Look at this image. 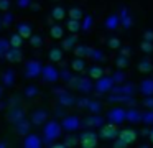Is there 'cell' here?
<instances>
[{"label":"cell","instance_id":"44","mask_svg":"<svg viewBox=\"0 0 153 148\" xmlns=\"http://www.w3.org/2000/svg\"><path fill=\"white\" fill-rule=\"evenodd\" d=\"M140 49H142L143 53H152L153 51V41H146V39H143L142 41V45H140Z\"/></svg>","mask_w":153,"mask_h":148},{"label":"cell","instance_id":"55","mask_svg":"<svg viewBox=\"0 0 153 148\" xmlns=\"http://www.w3.org/2000/svg\"><path fill=\"white\" fill-rule=\"evenodd\" d=\"M130 53H132V49H130L128 46H123V48L120 46V54H122V56H127V58H128Z\"/></svg>","mask_w":153,"mask_h":148},{"label":"cell","instance_id":"40","mask_svg":"<svg viewBox=\"0 0 153 148\" xmlns=\"http://www.w3.org/2000/svg\"><path fill=\"white\" fill-rule=\"evenodd\" d=\"M69 18L81 20L82 18V8H79V7H73V8L69 10Z\"/></svg>","mask_w":153,"mask_h":148},{"label":"cell","instance_id":"8","mask_svg":"<svg viewBox=\"0 0 153 148\" xmlns=\"http://www.w3.org/2000/svg\"><path fill=\"white\" fill-rule=\"evenodd\" d=\"M41 68H43V64H41L40 61H36V59L28 61L27 66H25V77H28V79L38 77V76L41 74Z\"/></svg>","mask_w":153,"mask_h":148},{"label":"cell","instance_id":"13","mask_svg":"<svg viewBox=\"0 0 153 148\" xmlns=\"http://www.w3.org/2000/svg\"><path fill=\"white\" fill-rule=\"evenodd\" d=\"M125 122L140 123V122H142V112L137 110V107H127L125 109Z\"/></svg>","mask_w":153,"mask_h":148},{"label":"cell","instance_id":"43","mask_svg":"<svg viewBox=\"0 0 153 148\" xmlns=\"http://www.w3.org/2000/svg\"><path fill=\"white\" fill-rule=\"evenodd\" d=\"M0 23H2L4 26H10L12 23H13V15L7 10V13L4 15V18H0Z\"/></svg>","mask_w":153,"mask_h":148},{"label":"cell","instance_id":"5","mask_svg":"<svg viewBox=\"0 0 153 148\" xmlns=\"http://www.w3.org/2000/svg\"><path fill=\"white\" fill-rule=\"evenodd\" d=\"M114 79L112 76H100L99 79H96V84H94V89H96L99 94H105V92H110V89L114 87Z\"/></svg>","mask_w":153,"mask_h":148},{"label":"cell","instance_id":"28","mask_svg":"<svg viewBox=\"0 0 153 148\" xmlns=\"http://www.w3.org/2000/svg\"><path fill=\"white\" fill-rule=\"evenodd\" d=\"M87 58H91L92 61H96V62H102L104 59H105V54H104L100 49L89 48V51H87Z\"/></svg>","mask_w":153,"mask_h":148},{"label":"cell","instance_id":"38","mask_svg":"<svg viewBox=\"0 0 153 148\" xmlns=\"http://www.w3.org/2000/svg\"><path fill=\"white\" fill-rule=\"evenodd\" d=\"M63 145L64 147H76V145H79V140H77V137H74V135H68V137H64Z\"/></svg>","mask_w":153,"mask_h":148},{"label":"cell","instance_id":"18","mask_svg":"<svg viewBox=\"0 0 153 148\" xmlns=\"http://www.w3.org/2000/svg\"><path fill=\"white\" fill-rule=\"evenodd\" d=\"M15 132H17V133L18 135H23V137H25V135H27L28 133V132H30V120H27V118H20V120H17V122H15Z\"/></svg>","mask_w":153,"mask_h":148},{"label":"cell","instance_id":"19","mask_svg":"<svg viewBox=\"0 0 153 148\" xmlns=\"http://www.w3.org/2000/svg\"><path fill=\"white\" fill-rule=\"evenodd\" d=\"M130 97H133V95L120 94V92H110L109 97H107V102H110V104H125Z\"/></svg>","mask_w":153,"mask_h":148},{"label":"cell","instance_id":"33","mask_svg":"<svg viewBox=\"0 0 153 148\" xmlns=\"http://www.w3.org/2000/svg\"><path fill=\"white\" fill-rule=\"evenodd\" d=\"M50 35L53 36V38H56V39H61L64 36V28H63V26H59V25H51Z\"/></svg>","mask_w":153,"mask_h":148},{"label":"cell","instance_id":"57","mask_svg":"<svg viewBox=\"0 0 153 148\" xmlns=\"http://www.w3.org/2000/svg\"><path fill=\"white\" fill-rule=\"evenodd\" d=\"M64 91H66L64 87H54V89H53V94H54V95H59V94H63Z\"/></svg>","mask_w":153,"mask_h":148},{"label":"cell","instance_id":"42","mask_svg":"<svg viewBox=\"0 0 153 148\" xmlns=\"http://www.w3.org/2000/svg\"><path fill=\"white\" fill-rule=\"evenodd\" d=\"M36 95H38V87L36 86H28V87L25 89V97L33 99V97H36Z\"/></svg>","mask_w":153,"mask_h":148},{"label":"cell","instance_id":"31","mask_svg":"<svg viewBox=\"0 0 153 148\" xmlns=\"http://www.w3.org/2000/svg\"><path fill=\"white\" fill-rule=\"evenodd\" d=\"M86 109L91 112V114H100V112H102V104H100L99 100H91L89 99Z\"/></svg>","mask_w":153,"mask_h":148},{"label":"cell","instance_id":"61","mask_svg":"<svg viewBox=\"0 0 153 148\" xmlns=\"http://www.w3.org/2000/svg\"><path fill=\"white\" fill-rule=\"evenodd\" d=\"M0 97H2V87H0Z\"/></svg>","mask_w":153,"mask_h":148},{"label":"cell","instance_id":"56","mask_svg":"<svg viewBox=\"0 0 153 148\" xmlns=\"http://www.w3.org/2000/svg\"><path fill=\"white\" fill-rule=\"evenodd\" d=\"M114 147H117V148H125L127 145L123 143V141H120L119 138H115V140H114Z\"/></svg>","mask_w":153,"mask_h":148},{"label":"cell","instance_id":"35","mask_svg":"<svg viewBox=\"0 0 153 148\" xmlns=\"http://www.w3.org/2000/svg\"><path fill=\"white\" fill-rule=\"evenodd\" d=\"M51 16H53V20H56V22L64 20L66 18V10H64L63 7H54L53 12H51Z\"/></svg>","mask_w":153,"mask_h":148},{"label":"cell","instance_id":"39","mask_svg":"<svg viewBox=\"0 0 153 148\" xmlns=\"http://www.w3.org/2000/svg\"><path fill=\"white\" fill-rule=\"evenodd\" d=\"M28 39H30V45L33 46V48H40V46L43 45V38H41L40 35H33V33H31V36Z\"/></svg>","mask_w":153,"mask_h":148},{"label":"cell","instance_id":"26","mask_svg":"<svg viewBox=\"0 0 153 148\" xmlns=\"http://www.w3.org/2000/svg\"><path fill=\"white\" fill-rule=\"evenodd\" d=\"M71 69L73 71H76V72H84L86 71V61H84V58H74L73 61H71Z\"/></svg>","mask_w":153,"mask_h":148},{"label":"cell","instance_id":"17","mask_svg":"<svg viewBox=\"0 0 153 148\" xmlns=\"http://www.w3.org/2000/svg\"><path fill=\"white\" fill-rule=\"evenodd\" d=\"M48 120V114L43 110V109H38V110H35L33 114H31V125H43L45 122Z\"/></svg>","mask_w":153,"mask_h":148},{"label":"cell","instance_id":"41","mask_svg":"<svg viewBox=\"0 0 153 148\" xmlns=\"http://www.w3.org/2000/svg\"><path fill=\"white\" fill-rule=\"evenodd\" d=\"M115 66H117L119 69H125L127 66H128V58H127V56L119 54V58L115 59Z\"/></svg>","mask_w":153,"mask_h":148},{"label":"cell","instance_id":"58","mask_svg":"<svg viewBox=\"0 0 153 148\" xmlns=\"http://www.w3.org/2000/svg\"><path fill=\"white\" fill-rule=\"evenodd\" d=\"M148 133H150V128H143V130H142V135H145V137H146Z\"/></svg>","mask_w":153,"mask_h":148},{"label":"cell","instance_id":"49","mask_svg":"<svg viewBox=\"0 0 153 148\" xmlns=\"http://www.w3.org/2000/svg\"><path fill=\"white\" fill-rule=\"evenodd\" d=\"M71 76H73V74L69 72V69H61V71H59V79H63L64 82H66Z\"/></svg>","mask_w":153,"mask_h":148},{"label":"cell","instance_id":"54","mask_svg":"<svg viewBox=\"0 0 153 148\" xmlns=\"http://www.w3.org/2000/svg\"><path fill=\"white\" fill-rule=\"evenodd\" d=\"M143 39H146V41H153V30H146V31L143 33Z\"/></svg>","mask_w":153,"mask_h":148},{"label":"cell","instance_id":"2","mask_svg":"<svg viewBox=\"0 0 153 148\" xmlns=\"http://www.w3.org/2000/svg\"><path fill=\"white\" fill-rule=\"evenodd\" d=\"M77 140H79V145L82 148H94L99 143V135L94 130H86L77 137Z\"/></svg>","mask_w":153,"mask_h":148},{"label":"cell","instance_id":"1","mask_svg":"<svg viewBox=\"0 0 153 148\" xmlns=\"http://www.w3.org/2000/svg\"><path fill=\"white\" fill-rule=\"evenodd\" d=\"M61 133H63V128H61L59 122L58 120H50L45 122L43 127V145L46 147H51L53 141H56L58 138H61Z\"/></svg>","mask_w":153,"mask_h":148},{"label":"cell","instance_id":"14","mask_svg":"<svg viewBox=\"0 0 153 148\" xmlns=\"http://www.w3.org/2000/svg\"><path fill=\"white\" fill-rule=\"evenodd\" d=\"M4 58L7 59L8 62H18V61H22L23 54H22L20 48H12V46H10V48H8L7 51H5Z\"/></svg>","mask_w":153,"mask_h":148},{"label":"cell","instance_id":"22","mask_svg":"<svg viewBox=\"0 0 153 148\" xmlns=\"http://www.w3.org/2000/svg\"><path fill=\"white\" fill-rule=\"evenodd\" d=\"M140 92L143 95H153V77L143 79L140 82Z\"/></svg>","mask_w":153,"mask_h":148},{"label":"cell","instance_id":"51","mask_svg":"<svg viewBox=\"0 0 153 148\" xmlns=\"http://www.w3.org/2000/svg\"><path fill=\"white\" fill-rule=\"evenodd\" d=\"M77 81H79L77 76H71V77L66 81V84H69V87H77Z\"/></svg>","mask_w":153,"mask_h":148},{"label":"cell","instance_id":"48","mask_svg":"<svg viewBox=\"0 0 153 148\" xmlns=\"http://www.w3.org/2000/svg\"><path fill=\"white\" fill-rule=\"evenodd\" d=\"M87 102H89V99H87V97H81V99H76V102H74V104H76L77 107H81V109H86Z\"/></svg>","mask_w":153,"mask_h":148},{"label":"cell","instance_id":"62","mask_svg":"<svg viewBox=\"0 0 153 148\" xmlns=\"http://www.w3.org/2000/svg\"><path fill=\"white\" fill-rule=\"evenodd\" d=\"M0 26H2V23H0Z\"/></svg>","mask_w":153,"mask_h":148},{"label":"cell","instance_id":"3","mask_svg":"<svg viewBox=\"0 0 153 148\" xmlns=\"http://www.w3.org/2000/svg\"><path fill=\"white\" fill-rule=\"evenodd\" d=\"M61 128L68 133H73V132L79 130L81 128V118L77 115H64L63 120L59 122Z\"/></svg>","mask_w":153,"mask_h":148},{"label":"cell","instance_id":"20","mask_svg":"<svg viewBox=\"0 0 153 148\" xmlns=\"http://www.w3.org/2000/svg\"><path fill=\"white\" fill-rule=\"evenodd\" d=\"M7 117H8V120H10L12 123H15L17 120H20V118L25 117V110L22 107H18V105H13V107H10Z\"/></svg>","mask_w":153,"mask_h":148},{"label":"cell","instance_id":"12","mask_svg":"<svg viewBox=\"0 0 153 148\" xmlns=\"http://www.w3.org/2000/svg\"><path fill=\"white\" fill-rule=\"evenodd\" d=\"M23 147L25 148H40V147H43V141H41V138L38 137V135L30 133V132H28V133L25 135Z\"/></svg>","mask_w":153,"mask_h":148},{"label":"cell","instance_id":"52","mask_svg":"<svg viewBox=\"0 0 153 148\" xmlns=\"http://www.w3.org/2000/svg\"><path fill=\"white\" fill-rule=\"evenodd\" d=\"M18 8H28L31 5V0H17Z\"/></svg>","mask_w":153,"mask_h":148},{"label":"cell","instance_id":"25","mask_svg":"<svg viewBox=\"0 0 153 148\" xmlns=\"http://www.w3.org/2000/svg\"><path fill=\"white\" fill-rule=\"evenodd\" d=\"M2 82H4L5 87H12L15 84V71L13 69H7V71L2 74Z\"/></svg>","mask_w":153,"mask_h":148},{"label":"cell","instance_id":"45","mask_svg":"<svg viewBox=\"0 0 153 148\" xmlns=\"http://www.w3.org/2000/svg\"><path fill=\"white\" fill-rule=\"evenodd\" d=\"M112 79L115 84H122V82H125V74H123L122 71H115L112 74Z\"/></svg>","mask_w":153,"mask_h":148},{"label":"cell","instance_id":"59","mask_svg":"<svg viewBox=\"0 0 153 148\" xmlns=\"http://www.w3.org/2000/svg\"><path fill=\"white\" fill-rule=\"evenodd\" d=\"M7 147H8L7 141H0V148H7Z\"/></svg>","mask_w":153,"mask_h":148},{"label":"cell","instance_id":"23","mask_svg":"<svg viewBox=\"0 0 153 148\" xmlns=\"http://www.w3.org/2000/svg\"><path fill=\"white\" fill-rule=\"evenodd\" d=\"M63 39V43H61V49L63 51H71V49L76 46V43H77V38H76V33H73V36H69V38H61Z\"/></svg>","mask_w":153,"mask_h":148},{"label":"cell","instance_id":"34","mask_svg":"<svg viewBox=\"0 0 153 148\" xmlns=\"http://www.w3.org/2000/svg\"><path fill=\"white\" fill-rule=\"evenodd\" d=\"M138 71H140V72H150V71H153L152 61H150L148 58H143L142 61L138 62Z\"/></svg>","mask_w":153,"mask_h":148},{"label":"cell","instance_id":"60","mask_svg":"<svg viewBox=\"0 0 153 148\" xmlns=\"http://www.w3.org/2000/svg\"><path fill=\"white\" fill-rule=\"evenodd\" d=\"M148 137H150V141H152V143H153V128H152V130H150Z\"/></svg>","mask_w":153,"mask_h":148},{"label":"cell","instance_id":"24","mask_svg":"<svg viewBox=\"0 0 153 148\" xmlns=\"http://www.w3.org/2000/svg\"><path fill=\"white\" fill-rule=\"evenodd\" d=\"M17 33L22 36V38H30L31 33H33V28H31L30 23H20V25L17 26Z\"/></svg>","mask_w":153,"mask_h":148},{"label":"cell","instance_id":"4","mask_svg":"<svg viewBox=\"0 0 153 148\" xmlns=\"http://www.w3.org/2000/svg\"><path fill=\"white\" fill-rule=\"evenodd\" d=\"M100 130H99V138H102V140H107V141H112L117 138V133H119V128H117L115 123H104L100 125Z\"/></svg>","mask_w":153,"mask_h":148},{"label":"cell","instance_id":"37","mask_svg":"<svg viewBox=\"0 0 153 148\" xmlns=\"http://www.w3.org/2000/svg\"><path fill=\"white\" fill-rule=\"evenodd\" d=\"M74 54L77 56V58H87V51H89V48L87 46H84V45H77V46H74Z\"/></svg>","mask_w":153,"mask_h":148},{"label":"cell","instance_id":"53","mask_svg":"<svg viewBox=\"0 0 153 148\" xmlns=\"http://www.w3.org/2000/svg\"><path fill=\"white\" fill-rule=\"evenodd\" d=\"M10 0H0V10H2V12H7L8 8H10Z\"/></svg>","mask_w":153,"mask_h":148},{"label":"cell","instance_id":"46","mask_svg":"<svg viewBox=\"0 0 153 148\" xmlns=\"http://www.w3.org/2000/svg\"><path fill=\"white\" fill-rule=\"evenodd\" d=\"M10 48V43H8V39L5 38H0V58H4L5 51Z\"/></svg>","mask_w":153,"mask_h":148},{"label":"cell","instance_id":"29","mask_svg":"<svg viewBox=\"0 0 153 148\" xmlns=\"http://www.w3.org/2000/svg\"><path fill=\"white\" fill-rule=\"evenodd\" d=\"M48 58H50V61H53V62L63 61V49L61 48H51L50 53H48Z\"/></svg>","mask_w":153,"mask_h":148},{"label":"cell","instance_id":"50","mask_svg":"<svg viewBox=\"0 0 153 148\" xmlns=\"http://www.w3.org/2000/svg\"><path fill=\"white\" fill-rule=\"evenodd\" d=\"M143 105H145L146 109H153V95H145V99H143Z\"/></svg>","mask_w":153,"mask_h":148},{"label":"cell","instance_id":"9","mask_svg":"<svg viewBox=\"0 0 153 148\" xmlns=\"http://www.w3.org/2000/svg\"><path fill=\"white\" fill-rule=\"evenodd\" d=\"M137 137H138V133H137L133 128H123V130H120L119 133H117V138H119L120 141H123L127 147H128L130 143H133V141L137 140Z\"/></svg>","mask_w":153,"mask_h":148},{"label":"cell","instance_id":"30","mask_svg":"<svg viewBox=\"0 0 153 148\" xmlns=\"http://www.w3.org/2000/svg\"><path fill=\"white\" fill-rule=\"evenodd\" d=\"M94 25V18L91 15H82V23H81V30L82 33H89Z\"/></svg>","mask_w":153,"mask_h":148},{"label":"cell","instance_id":"36","mask_svg":"<svg viewBox=\"0 0 153 148\" xmlns=\"http://www.w3.org/2000/svg\"><path fill=\"white\" fill-rule=\"evenodd\" d=\"M8 43H10L12 48H22V45H23V38H22L18 33H15V35L10 36V39H8Z\"/></svg>","mask_w":153,"mask_h":148},{"label":"cell","instance_id":"6","mask_svg":"<svg viewBox=\"0 0 153 148\" xmlns=\"http://www.w3.org/2000/svg\"><path fill=\"white\" fill-rule=\"evenodd\" d=\"M41 77H43V81L45 82H56L58 79H59V69L56 68V66H53V64H46V66H43L41 68Z\"/></svg>","mask_w":153,"mask_h":148},{"label":"cell","instance_id":"47","mask_svg":"<svg viewBox=\"0 0 153 148\" xmlns=\"http://www.w3.org/2000/svg\"><path fill=\"white\" fill-rule=\"evenodd\" d=\"M107 45H109L110 49H119L120 46H122V41H120L119 38H110L109 41H107Z\"/></svg>","mask_w":153,"mask_h":148},{"label":"cell","instance_id":"32","mask_svg":"<svg viewBox=\"0 0 153 148\" xmlns=\"http://www.w3.org/2000/svg\"><path fill=\"white\" fill-rule=\"evenodd\" d=\"M66 28L69 30L71 33H79L81 31V20H73L69 18L66 22Z\"/></svg>","mask_w":153,"mask_h":148},{"label":"cell","instance_id":"7","mask_svg":"<svg viewBox=\"0 0 153 148\" xmlns=\"http://www.w3.org/2000/svg\"><path fill=\"white\" fill-rule=\"evenodd\" d=\"M107 120L110 123H115V125H120L125 122V107L119 105V107H112L107 114Z\"/></svg>","mask_w":153,"mask_h":148},{"label":"cell","instance_id":"27","mask_svg":"<svg viewBox=\"0 0 153 148\" xmlns=\"http://www.w3.org/2000/svg\"><path fill=\"white\" fill-rule=\"evenodd\" d=\"M105 74V69L100 68V66H91L89 69H87V76H89L92 81H96V79H99L100 76Z\"/></svg>","mask_w":153,"mask_h":148},{"label":"cell","instance_id":"11","mask_svg":"<svg viewBox=\"0 0 153 148\" xmlns=\"http://www.w3.org/2000/svg\"><path fill=\"white\" fill-rule=\"evenodd\" d=\"M100 125H104V118L99 114H92L91 117L84 118L81 122V127H86V128H99Z\"/></svg>","mask_w":153,"mask_h":148},{"label":"cell","instance_id":"16","mask_svg":"<svg viewBox=\"0 0 153 148\" xmlns=\"http://www.w3.org/2000/svg\"><path fill=\"white\" fill-rule=\"evenodd\" d=\"M82 94H89L91 91L94 89V84H92V79L87 76V77H79V81H77V87Z\"/></svg>","mask_w":153,"mask_h":148},{"label":"cell","instance_id":"10","mask_svg":"<svg viewBox=\"0 0 153 148\" xmlns=\"http://www.w3.org/2000/svg\"><path fill=\"white\" fill-rule=\"evenodd\" d=\"M119 20H120V25L123 26V28H132L133 25V18H132V13H130V10L127 8V7H122V8L119 10Z\"/></svg>","mask_w":153,"mask_h":148},{"label":"cell","instance_id":"21","mask_svg":"<svg viewBox=\"0 0 153 148\" xmlns=\"http://www.w3.org/2000/svg\"><path fill=\"white\" fill-rule=\"evenodd\" d=\"M120 25V20H119V15L117 13H110L109 16L105 18V28L109 31H115Z\"/></svg>","mask_w":153,"mask_h":148},{"label":"cell","instance_id":"15","mask_svg":"<svg viewBox=\"0 0 153 148\" xmlns=\"http://www.w3.org/2000/svg\"><path fill=\"white\" fill-rule=\"evenodd\" d=\"M58 97V104L61 105V107H71V105H74V102H76V97H74L73 94H69L68 91H64L63 94L56 95Z\"/></svg>","mask_w":153,"mask_h":148}]
</instances>
